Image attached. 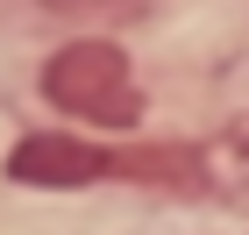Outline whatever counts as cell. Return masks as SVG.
I'll return each mask as SVG.
<instances>
[{"label":"cell","instance_id":"obj_1","mask_svg":"<svg viewBox=\"0 0 249 235\" xmlns=\"http://www.w3.org/2000/svg\"><path fill=\"white\" fill-rule=\"evenodd\" d=\"M43 100L64 107V114H78V121H100V128H128V121L142 114L128 57H121V43H107V36L64 43L57 57L43 64Z\"/></svg>","mask_w":249,"mask_h":235},{"label":"cell","instance_id":"obj_2","mask_svg":"<svg viewBox=\"0 0 249 235\" xmlns=\"http://www.w3.org/2000/svg\"><path fill=\"white\" fill-rule=\"evenodd\" d=\"M7 178L15 185H93V178H114V150H93L78 136H21L7 150Z\"/></svg>","mask_w":249,"mask_h":235},{"label":"cell","instance_id":"obj_3","mask_svg":"<svg viewBox=\"0 0 249 235\" xmlns=\"http://www.w3.org/2000/svg\"><path fill=\"white\" fill-rule=\"evenodd\" d=\"M43 7H57V15H100V7H121V0H43Z\"/></svg>","mask_w":249,"mask_h":235},{"label":"cell","instance_id":"obj_4","mask_svg":"<svg viewBox=\"0 0 249 235\" xmlns=\"http://www.w3.org/2000/svg\"><path fill=\"white\" fill-rule=\"evenodd\" d=\"M242 157H249V136H242Z\"/></svg>","mask_w":249,"mask_h":235}]
</instances>
